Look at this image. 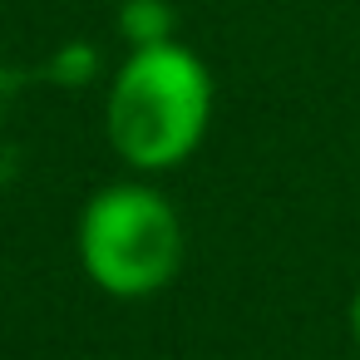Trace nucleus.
Masks as SVG:
<instances>
[{
    "label": "nucleus",
    "mask_w": 360,
    "mask_h": 360,
    "mask_svg": "<svg viewBox=\"0 0 360 360\" xmlns=\"http://www.w3.org/2000/svg\"><path fill=\"white\" fill-rule=\"evenodd\" d=\"M212 119V79L198 55L183 45H143L129 55V65L114 75L104 129L114 153L129 168L163 173L183 163Z\"/></svg>",
    "instance_id": "obj_1"
},
{
    "label": "nucleus",
    "mask_w": 360,
    "mask_h": 360,
    "mask_svg": "<svg viewBox=\"0 0 360 360\" xmlns=\"http://www.w3.org/2000/svg\"><path fill=\"white\" fill-rule=\"evenodd\" d=\"M79 266L114 301L158 296L183 266V222L148 183L99 188L79 212Z\"/></svg>",
    "instance_id": "obj_2"
},
{
    "label": "nucleus",
    "mask_w": 360,
    "mask_h": 360,
    "mask_svg": "<svg viewBox=\"0 0 360 360\" xmlns=\"http://www.w3.org/2000/svg\"><path fill=\"white\" fill-rule=\"evenodd\" d=\"M124 30L139 40V50L143 45H163L168 40V11L153 6V0H134V6L124 11Z\"/></svg>",
    "instance_id": "obj_3"
},
{
    "label": "nucleus",
    "mask_w": 360,
    "mask_h": 360,
    "mask_svg": "<svg viewBox=\"0 0 360 360\" xmlns=\"http://www.w3.org/2000/svg\"><path fill=\"white\" fill-rule=\"evenodd\" d=\"M350 335H355V345H360V286H355V296H350Z\"/></svg>",
    "instance_id": "obj_4"
}]
</instances>
